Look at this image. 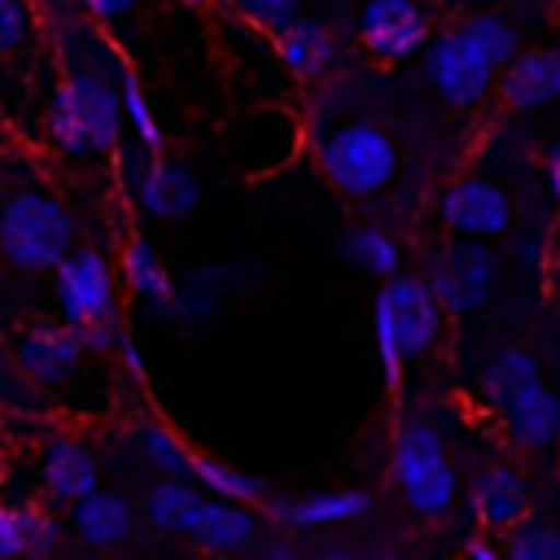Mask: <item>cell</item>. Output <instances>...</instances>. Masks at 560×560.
Listing matches in <instances>:
<instances>
[{"instance_id": "cell-1", "label": "cell", "mask_w": 560, "mask_h": 560, "mask_svg": "<svg viewBox=\"0 0 560 560\" xmlns=\"http://www.w3.org/2000/svg\"><path fill=\"white\" fill-rule=\"evenodd\" d=\"M48 140L70 158H105L118 153L122 140V92L105 70L79 66L70 70L48 101L44 114Z\"/></svg>"}, {"instance_id": "cell-2", "label": "cell", "mask_w": 560, "mask_h": 560, "mask_svg": "<svg viewBox=\"0 0 560 560\" xmlns=\"http://www.w3.org/2000/svg\"><path fill=\"white\" fill-rule=\"evenodd\" d=\"M442 319L446 311L433 298L429 280L398 276V271L385 280V289L372 302V337H376V359L389 389L402 385L407 359L433 350V341L442 337Z\"/></svg>"}, {"instance_id": "cell-3", "label": "cell", "mask_w": 560, "mask_h": 560, "mask_svg": "<svg viewBox=\"0 0 560 560\" xmlns=\"http://www.w3.org/2000/svg\"><path fill=\"white\" fill-rule=\"evenodd\" d=\"M389 464H394V481L402 503L416 516H446L455 508L459 494V477L455 464L446 459V442L429 420H402L389 446Z\"/></svg>"}, {"instance_id": "cell-4", "label": "cell", "mask_w": 560, "mask_h": 560, "mask_svg": "<svg viewBox=\"0 0 560 560\" xmlns=\"http://www.w3.org/2000/svg\"><path fill=\"white\" fill-rule=\"evenodd\" d=\"M66 206L48 192H18L0 206V254L26 271H52L74 245Z\"/></svg>"}, {"instance_id": "cell-5", "label": "cell", "mask_w": 560, "mask_h": 560, "mask_svg": "<svg viewBox=\"0 0 560 560\" xmlns=\"http://www.w3.org/2000/svg\"><path fill=\"white\" fill-rule=\"evenodd\" d=\"M319 171L346 197H376L398 175V149L376 122H346L324 136Z\"/></svg>"}, {"instance_id": "cell-6", "label": "cell", "mask_w": 560, "mask_h": 560, "mask_svg": "<svg viewBox=\"0 0 560 560\" xmlns=\"http://www.w3.org/2000/svg\"><path fill=\"white\" fill-rule=\"evenodd\" d=\"M424 79L429 88L455 105V109H472L490 96V88L499 83V66L468 39L464 26L446 31V35H433L424 44Z\"/></svg>"}, {"instance_id": "cell-7", "label": "cell", "mask_w": 560, "mask_h": 560, "mask_svg": "<svg viewBox=\"0 0 560 560\" xmlns=\"http://www.w3.org/2000/svg\"><path fill=\"white\" fill-rule=\"evenodd\" d=\"M429 289L442 302L446 315H472L490 302L499 267L490 245H481V236H455L451 245H442L429 258Z\"/></svg>"}, {"instance_id": "cell-8", "label": "cell", "mask_w": 560, "mask_h": 560, "mask_svg": "<svg viewBox=\"0 0 560 560\" xmlns=\"http://www.w3.org/2000/svg\"><path fill=\"white\" fill-rule=\"evenodd\" d=\"M122 166H127V188H131V201H136L140 214L162 219V223H179V219L197 214L201 179L188 162L140 149L136 158L122 153Z\"/></svg>"}, {"instance_id": "cell-9", "label": "cell", "mask_w": 560, "mask_h": 560, "mask_svg": "<svg viewBox=\"0 0 560 560\" xmlns=\"http://www.w3.org/2000/svg\"><path fill=\"white\" fill-rule=\"evenodd\" d=\"M52 284H57V302L66 324H88V319H109L118 315V289H114V267L101 249H70L57 267H52Z\"/></svg>"}, {"instance_id": "cell-10", "label": "cell", "mask_w": 560, "mask_h": 560, "mask_svg": "<svg viewBox=\"0 0 560 560\" xmlns=\"http://www.w3.org/2000/svg\"><path fill=\"white\" fill-rule=\"evenodd\" d=\"M354 35L381 61H402L433 39L429 18L416 0H363L354 18Z\"/></svg>"}, {"instance_id": "cell-11", "label": "cell", "mask_w": 560, "mask_h": 560, "mask_svg": "<svg viewBox=\"0 0 560 560\" xmlns=\"http://www.w3.org/2000/svg\"><path fill=\"white\" fill-rule=\"evenodd\" d=\"M438 219L455 232V236H503L512 228V197L486 179V175H468L455 179L442 197H438Z\"/></svg>"}, {"instance_id": "cell-12", "label": "cell", "mask_w": 560, "mask_h": 560, "mask_svg": "<svg viewBox=\"0 0 560 560\" xmlns=\"http://www.w3.org/2000/svg\"><path fill=\"white\" fill-rule=\"evenodd\" d=\"M184 538H192L201 551H245L258 538V512L254 503H236V499H219V494H201V503L192 508Z\"/></svg>"}, {"instance_id": "cell-13", "label": "cell", "mask_w": 560, "mask_h": 560, "mask_svg": "<svg viewBox=\"0 0 560 560\" xmlns=\"http://www.w3.org/2000/svg\"><path fill=\"white\" fill-rule=\"evenodd\" d=\"M468 512L477 521V529L490 534H508L521 516H529V486L512 464H490L468 494Z\"/></svg>"}, {"instance_id": "cell-14", "label": "cell", "mask_w": 560, "mask_h": 560, "mask_svg": "<svg viewBox=\"0 0 560 560\" xmlns=\"http://www.w3.org/2000/svg\"><path fill=\"white\" fill-rule=\"evenodd\" d=\"M83 359V341L74 324H39L18 337V368L35 385H61Z\"/></svg>"}, {"instance_id": "cell-15", "label": "cell", "mask_w": 560, "mask_h": 560, "mask_svg": "<svg viewBox=\"0 0 560 560\" xmlns=\"http://www.w3.org/2000/svg\"><path fill=\"white\" fill-rule=\"evenodd\" d=\"M372 499L368 490H311L298 499H267L262 512L289 529H328V525H350L368 516Z\"/></svg>"}, {"instance_id": "cell-16", "label": "cell", "mask_w": 560, "mask_h": 560, "mask_svg": "<svg viewBox=\"0 0 560 560\" xmlns=\"http://www.w3.org/2000/svg\"><path fill=\"white\" fill-rule=\"evenodd\" d=\"M499 96L508 109H538L560 96V52L556 48H521L499 70Z\"/></svg>"}, {"instance_id": "cell-17", "label": "cell", "mask_w": 560, "mask_h": 560, "mask_svg": "<svg viewBox=\"0 0 560 560\" xmlns=\"http://www.w3.org/2000/svg\"><path fill=\"white\" fill-rule=\"evenodd\" d=\"M39 481L52 503H74L96 490V455L79 438H52L39 455Z\"/></svg>"}, {"instance_id": "cell-18", "label": "cell", "mask_w": 560, "mask_h": 560, "mask_svg": "<svg viewBox=\"0 0 560 560\" xmlns=\"http://www.w3.org/2000/svg\"><path fill=\"white\" fill-rule=\"evenodd\" d=\"M228 293V267L219 262H201L192 267L184 280H175V293L166 302V319L179 328V332H197L214 319L219 302Z\"/></svg>"}, {"instance_id": "cell-19", "label": "cell", "mask_w": 560, "mask_h": 560, "mask_svg": "<svg viewBox=\"0 0 560 560\" xmlns=\"http://www.w3.org/2000/svg\"><path fill=\"white\" fill-rule=\"evenodd\" d=\"M70 529L88 547H118V542L131 538L136 512H131V503L122 494L92 490V494H83V499L70 503Z\"/></svg>"}, {"instance_id": "cell-20", "label": "cell", "mask_w": 560, "mask_h": 560, "mask_svg": "<svg viewBox=\"0 0 560 560\" xmlns=\"http://www.w3.org/2000/svg\"><path fill=\"white\" fill-rule=\"evenodd\" d=\"M508 438L525 451H547L560 438V394L551 385H529L508 411H503Z\"/></svg>"}, {"instance_id": "cell-21", "label": "cell", "mask_w": 560, "mask_h": 560, "mask_svg": "<svg viewBox=\"0 0 560 560\" xmlns=\"http://www.w3.org/2000/svg\"><path fill=\"white\" fill-rule=\"evenodd\" d=\"M276 57L284 61V70H293L298 79H315L324 70H332L337 61V39L319 18H293L284 31H276Z\"/></svg>"}, {"instance_id": "cell-22", "label": "cell", "mask_w": 560, "mask_h": 560, "mask_svg": "<svg viewBox=\"0 0 560 560\" xmlns=\"http://www.w3.org/2000/svg\"><path fill=\"white\" fill-rule=\"evenodd\" d=\"M61 542V525L39 503H0V560L44 556Z\"/></svg>"}, {"instance_id": "cell-23", "label": "cell", "mask_w": 560, "mask_h": 560, "mask_svg": "<svg viewBox=\"0 0 560 560\" xmlns=\"http://www.w3.org/2000/svg\"><path fill=\"white\" fill-rule=\"evenodd\" d=\"M542 372H538V359L525 350V346H503L486 368H481V402L490 411H508L529 385H538Z\"/></svg>"}, {"instance_id": "cell-24", "label": "cell", "mask_w": 560, "mask_h": 560, "mask_svg": "<svg viewBox=\"0 0 560 560\" xmlns=\"http://www.w3.org/2000/svg\"><path fill=\"white\" fill-rule=\"evenodd\" d=\"M122 280L140 302H149L158 311V319H166V302L175 293V276H171V267L162 262V254L144 236H131L122 245Z\"/></svg>"}, {"instance_id": "cell-25", "label": "cell", "mask_w": 560, "mask_h": 560, "mask_svg": "<svg viewBox=\"0 0 560 560\" xmlns=\"http://www.w3.org/2000/svg\"><path fill=\"white\" fill-rule=\"evenodd\" d=\"M341 249H346V258L363 271V276H381V280H389L394 271H398V241H394V232H385L381 223H354L346 236H341Z\"/></svg>"}, {"instance_id": "cell-26", "label": "cell", "mask_w": 560, "mask_h": 560, "mask_svg": "<svg viewBox=\"0 0 560 560\" xmlns=\"http://www.w3.org/2000/svg\"><path fill=\"white\" fill-rule=\"evenodd\" d=\"M131 446H136V455L149 464V468H158L162 477H192V451L184 446V438L175 433V429H166L162 420H149V424H140L136 433H131Z\"/></svg>"}, {"instance_id": "cell-27", "label": "cell", "mask_w": 560, "mask_h": 560, "mask_svg": "<svg viewBox=\"0 0 560 560\" xmlns=\"http://www.w3.org/2000/svg\"><path fill=\"white\" fill-rule=\"evenodd\" d=\"M201 503V490H192V481L184 477H162L158 486L144 490V521L162 534H184L192 508Z\"/></svg>"}, {"instance_id": "cell-28", "label": "cell", "mask_w": 560, "mask_h": 560, "mask_svg": "<svg viewBox=\"0 0 560 560\" xmlns=\"http://www.w3.org/2000/svg\"><path fill=\"white\" fill-rule=\"evenodd\" d=\"M192 477L201 481L206 494L236 499V503H254V508L267 503V486H262L258 477H249V472H241V468H232V464H223V459H214V455H197V459H192Z\"/></svg>"}, {"instance_id": "cell-29", "label": "cell", "mask_w": 560, "mask_h": 560, "mask_svg": "<svg viewBox=\"0 0 560 560\" xmlns=\"http://www.w3.org/2000/svg\"><path fill=\"white\" fill-rule=\"evenodd\" d=\"M459 26L468 31V39H472L499 70L521 52V31H516V22H508L503 13H477V18L459 22Z\"/></svg>"}, {"instance_id": "cell-30", "label": "cell", "mask_w": 560, "mask_h": 560, "mask_svg": "<svg viewBox=\"0 0 560 560\" xmlns=\"http://www.w3.org/2000/svg\"><path fill=\"white\" fill-rule=\"evenodd\" d=\"M118 92H122V118H127L131 136L140 140V149L162 153V127H158V114H153V105H149L140 79H136V70L122 66V74H118Z\"/></svg>"}, {"instance_id": "cell-31", "label": "cell", "mask_w": 560, "mask_h": 560, "mask_svg": "<svg viewBox=\"0 0 560 560\" xmlns=\"http://www.w3.org/2000/svg\"><path fill=\"white\" fill-rule=\"evenodd\" d=\"M508 556L512 560H560V525H547L538 516H521L508 529Z\"/></svg>"}, {"instance_id": "cell-32", "label": "cell", "mask_w": 560, "mask_h": 560, "mask_svg": "<svg viewBox=\"0 0 560 560\" xmlns=\"http://www.w3.org/2000/svg\"><path fill=\"white\" fill-rule=\"evenodd\" d=\"M232 9H236L249 26H258V31H267V35L284 31L293 18H302V0H232Z\"/></svg>"}, {"instance_id": "cell-33", "label": "cell", "mask_w": 560, "mask_h": 560, "mask_svg": "<svg viewBox=\"0 0 560 560\" xmlns=\"http://www.w3.org/2000/svg\"><path fill=\"white\" fill-rule=\"evenodd\" d=\"M35 35V4L31 0H0V52L22 48Z\"/></svg>"}, {"instance_id": "cell-34", "label": "cell", "mask_w": 560, "mask_h": 560, "mask_svg": "<svg viewBox=\"0 0 560 560\" xmlns=\"http://www.w3.org/2000/svg\"><path fill=\"white\" fill-rule=\"evenodd\" d=\"M74 332H79L83 350H92V354H105V350H114V346H118V337H122V324H118V315H109V319H88V324H74Z\"/></svg>"}, {"instance_id": "cell-35", "label": "cell", "mask_w": 560, "mask_h": 560, "mask_svg": "<svg viewBox=\"0 0 560 560\" xmlns=\"http://www.w3.org/2000/svg\"><path fill=\"white\" fill-rule=\"evenodd\" d=\"M114 354L122 359V368L131 372V376H144V359H140V346H136V337L122 328V337H118V346H114Z\"/></svg>"}, {"instance_id": "cell-36", "label": "cell", "mask_w": 560, "mask_h": 560, "mask_svg": "<svg viewBox=\"0 0 560 560\" xmlns=\"http://www.w3.org/2000/svg\"><path fill=\"white\" fill-rule=\"evenodd\" d=\"M83 4H88V13H92L96 22H114V18L131 13L140 0H83Z\"/></svg>"}, {"instance_id": "cell-37", "label": "cell", "mask_w": 560, "mask_h": 560, "mask_svg": "<svg viewBox=\"0 0 560 560\" xmlns=\"http://www.w3.org/2000/svg\"><path fill=\"white\" fill-rule=\"evenodd\" d=\"M499 551H503V547L490 538V529H481V534H472V538L464 542V556H468V560H499Z\"/></svg>"}, {"instance_id": "cell-38", "label": "cell", "mask_w": 560, "mask_h": 560, "mask_svg": "<svg viewBox=\"0 0 560 560\" xmlns=\"http://www.w3.org/2000/svg\"><path fill=\"white\" fill-rule=\"evenodd\" d=\"M547 179H551V192L560 197V140L547 149Z\"/></svg>"}, {"instance_id": "cell-39", "label": "cell", "mask_w": 560, "mask_h": 560, "mask_svg": "<svg viewBox=\"0 0 560 560\" xmlns=\"http://www.w3.org/2000/svg\"><path fill=\"white\" fill-rule=\"evenodd\" d=\"M516 258L521 262H538V236H516Z\"/></svg>"}, {"instance_id": "cell-40", "label": "cell", "mask_w": 560, "mask_h": 560, "mask_svg": "<svg viewBox=\"0 0 560 560\" xmlns=\"http://www.w3.org/2000/svg\"><path fill=\"white\" fill-rule=\"evenodd\" d=\"M188 4H210V0H188Z\"/></svg>"}, {"instance_id": "cell-41", "label": "cell", "mask_w": 560, "mask_h": 560, "mask_svg": "<svg viewBox=\"0 0 560 560\" xmlns=\"http://www.w3.org/2000/svg\"><path fill=\"white\" fill-rule=\"evenodd\" d=\"M556 52H560V44H556Z\"/></svg>"}]
</instances>
